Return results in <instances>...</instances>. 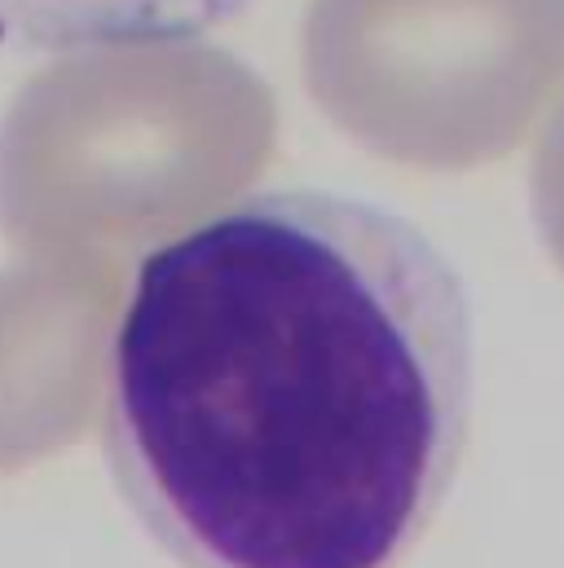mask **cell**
Instances as JSON below:
<instances>
[{
	"label": "cell",
	"instance_id": "6da1fadb",
	"mask_svg": "<svg viewBox=\"0 0 564 568\" xmlns=\"http://www.w3.org/2000/svg\"><path fill=\"white\" fill-rule=\"evenodd\" d=\"M472 419V308L415 221L248 194L141 256L107 463L185 568H397Z\"/></svg>",
	"mask_w": 564,
	"mask_h": 568
},
{
	"label": "cell",
	"instance_id": "7a4b0ae2",
	"mask_svg": "<svg viewBox=\"0 0 564 568\" xmlns=\"http://www.w3.org/2000/svg\"><path fill=\"white\" fill-rule=\"evenodd\" d=\"M248 0H0V53L80 58L194 44Z\"/></svg>",
	"mask_w": 564,
	"mask_h": 568
}]
</instances>
